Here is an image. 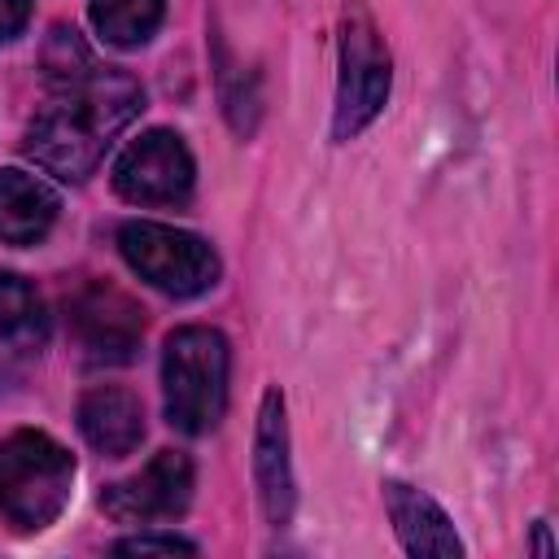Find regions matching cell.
I'll use <instances>...</instances> for the list:
<instances>
[{"instance_id":"8fae6325","label":"cell","mask_w":559,"mask_h":559,"mask_svg":"<svg viewBox=\"0 0 559 559\" xmlns=\"http://www.w3.org/2000/svg\"><path fill=\"white\" fill-rule=\"evenodd\" d=\"M79 432L105 459H127L144 441V406L127 389H92L79 402Z\"/></svg>"},{"instance_id":"9c48e42d","label":"cell","mask_w":559,"mask_h":559,"mask_svg":"<svg viewBox=\"0 0 559 559\" xmlns=\"http://www.w3.org/2000/svg\"><path fill=\"white\" fill-rule=\"evenodd\" d=\"M253 480L266 520L280 528L293 515V463H288V419H284V393L266 389L258 406V428H253Z\"/></svg>"},{"instance_id":"7a4b0ae2","label":"cell","mask_w":559,"mask_h":559,"mask_svg":"<svg viewBox=\"0 0 559 559\" xmlns=\"http://www.w3.org/2000/svg\"><path fill=\"white\" fill-rule=\"evenodd\" d=\"M227 367L231 349L218 328L188 323L166 336L162 349V402L170 428L201 437L227 411Z\"/></svg>"},{"instance_id":"6da1fadb","label":"cell","mask_w":559,"mask_h":559,"mask_svg":"<svg viewBox=\"0 0 559 559\" xmlns=\"http://www.w3.org/2000/svg\"><path fill=\"white\" fill-rule=\"evenodd\" d=\"M144 109V92L114 66H87L83 74L52 87V100L31 118L22 153L57 179H87L105 157L109 140Z\"/></svg>"},{"instance_id":"e0dca14e","label":"cell","mask_w":559,"mask_h":559,"mask_svg":"<svg viewBox=\"0 0 559 559\" xmlns=\"http://www.w3.org/2000/svg\"><path fill=\"white\" fill-rule=\"evenodd\" d=\"M537 550L550 555V537H546V524H537Z\"/></svg>"},{"instance_id":"30bf717a","label":"cell","mask_w":559,"mask_h":559,"mask_svg":"<svg viewBox=\"0 0 559 559\" xmlns=\"http://www.w3.org/2000/svg\"><path fill=\"white\" fill-rule=\"evenodd\" d=\"M384 507L393 520V533L406 555H428V559H459L463 542L450 524V515L415 485L406 480H384Z\"/></svg>"},{"instance_id":"277c9868","label":"cell","mask_w":559,"mask_h":559,"mask_svg":"<svg viewBox=\"0 0 559 559\" xmlns=\"http://www.w3.org/2000/svg\"><path fill=\"white\" fill-rule=\"evenodd\" d=\"M393 66L389 48L362 9V0L345 4L341 17V74H336V105H332V140H354L389 100Z\"/></svg>"},{"instance_id":"5b68a950","label":"cell","mask_w":559,"mask_h":559,"mask_svg":"<svg viewBox=\"0 0 559 559\" xmlns=\"http://www.w3.org/2000/svg\"><path fill=\"white\" fill-rule=\"evenodd\" d=\"M118 249L127 266L166 297H197L218 284V253L192 231L140 218L118 231Z\"/></svg>"},{"instance_id":"7c38bea8","label":"cell","mask_w":559,"mask_h":559,"mask_svg":"<svg viewBox=\"0 0 559 559\" xmlns=\"http://www.w3.org/2000/svg\"><path fill=\"white\" fill-rule=\"evenodd\" d=\"M57 192L26 175V170H0V240L4 245H39L57 223Z\"/></svg>"},{"instance_id":"52a82bcc","label":"cell","mask_w":559,"mask_h":559,"mask_svg":"<svg viewBox=\"0 0 559 559\" xmlns=\"http://www.w3.org/2000/svg\"><path fill=\"white\" fill-rule=\"evenodd\" d=\"M70 332L92 362H131L144 336V314L122 288L87 280L70 297Z\"/></svg>"},{"instance_id":"8992f818","label":"cell","mask_w":559,"mask_h":559,"mask_svg":"<svg viewBox=\"0 0 559 559\" xmlns=\"http://www.w3.org/2000/svg\"><path fill=\"white\" fill-rule=\"evenodd\" d=\"M192 153L166 127L144 131L114 162V192L131 205H183L192 197Z\"/></svg>"},{"instance_id":"5bb4252c","label":"cell","mask_w":559,"mask_h":559,"mask_svg":"<svg viewBox=\"0 0 559 559\" xmlns=\"http://www.w3.org/2000/svg\"><path fill=\"white\" fill-rule=\"evenodd\" d=\"M44 332H48V314L35 284L13 271H0V336L13 345H39Z\"/></svg>"},{"instance_id":"3957f363","label":"cell","mask_w":559,"mask_h":559,"mask_svg":"<svg viewBox=\"0 0 559 559\" xmlns=\"http://www.w3.org/2000/svg\"><path fill=\"white\" fill-rule=\"evenodd\" d=\"M74 485V459L61 441L48 432L22 428L0 441V515L17 533H39L48 528Z\"/></svg>"},{"instance_id":"9a60e30c","label":"cell","mask_w":559,"mask_h":559,"mask_svg":"<svg viewBox=\"0 0 559 559\" xmlns=\"http://www.w3.org/2000/svg\"><path fill=\"white\" fill-rule=\"evenodd\" d=\"M114 550L118 555H197V546L175 533H135V537L114 542Z\"/></svg>"},{"instance_id":"2e32d148","label":"cell","mask_w":559,"mask_h":559,"mask_svg":"<svg viewBox=\"0 0 559 559\" xmlns=\"http://www.w3.org/2000/svg\"><path fill=\"white\" fill-rule=\"evenodd\" d=\"M31 17V0H0V44H9Z\"/></svg>"},{"instance_id":"4fadbf2b","label":"cell","mask_w":559,"mask_h":559,"mask_svg":"<svg viewBox=\"0 0 559 559\" xmlns=\"http://www.w3.org/2000/svg\"><path fill=\"white\" fill-rule=\"evenodd\" d=\"M166 0H92V26L114 48H140L153 39Z\"/></svg>"},{"instance_id":"ba28073f","label":"cell","mask_w":559,"mask_h":559,"mask_svg":"<svg viewBox=\"0 0 559 559\" xmlns=\"http://www.w3.org/2000/svg\"><path fill=\"white\" fill-rule=\"evenodd\" d=\"M192 502V459L183 450H157L153 463L100 493V511L114 524H157L183 515Z\"/></svg>"}]
</instances>
